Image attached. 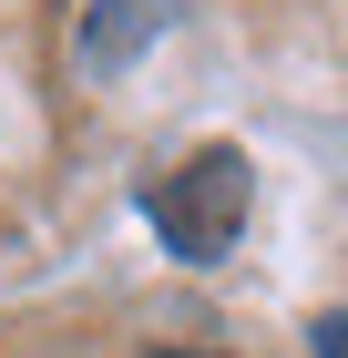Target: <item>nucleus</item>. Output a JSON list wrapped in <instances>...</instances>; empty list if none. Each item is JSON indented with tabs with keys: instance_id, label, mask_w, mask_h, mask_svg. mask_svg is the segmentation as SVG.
Masks as SVG:
<instances>
[{
	"instance_id": "nucleus-1",
	"label": "nucleus",
	"mask_w": 348,
	"mask_h": 358,
	"mask_svg": "<svg viewBox=\"0 0 348 358\" xmlns=\"http://www.w3.org/2000/svg\"><path fill=\"white\" fill-rule=\"evenodd\" d=\"M246 194H256L246 154L236 143H205V154H185V164L144 194V215H154V236L185 256V266H215V256L236 246V225H246Z\"/></svg>"
},
{
	"instance_id": "nucleus-2",
	"label": "nucleus",
	"mask_w": 348,
	"mask_h": 358,
	"mask_svg": "<svg viewBox=\"0 0 348 358\" xmlns=\"http://www.w3.org/2000/svg\"><path fill=\"white\" fill-rule=\"evenodd\" d=\"M174 10H185V0H92V10H82V62H92V72H123Z\"/></svg>"
},
{
	"instance_id": "nucleus-3",
	"label": "nucleus",
	"mask_w": 348,
	"mask_h": 358,
	"mask_svg": "<svg viewBox=\"0 0 348 358\" xmlns=\"http://www.w3.org/2000/svg\"><path fill=\"white\" fill-rule=\"evenodd\" d=\"M307 338H318V358H348V317H338V307H328V317H318Z\"/></svg>"
},
{
	"instance_id": "nucleus-4",
	"label": "nucleus",
	"mask_w": 348,
	"mask_h": 358,
	"mask_svg": "<svg viewBox=\"0 0 348 358\" xmlns=\"http://www.w3.org/2000/svg\"><path fill=\"white\" fill-rule=\"evenodd\" d=\"M154 358H185V348H154Z\"/></svg>"
}]
</instances>
